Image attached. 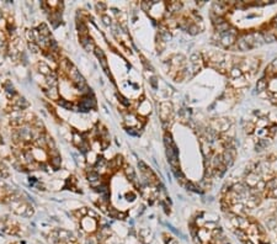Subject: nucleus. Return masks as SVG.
Wrapping results in <instances>:
<instances>
[{"instance_id": "3", "label": "nucleus", "mask_w": 277, "mask_h": 244, "mask_svg": "<svg viewBox=\"0 0 277 244\" xmlns=\"http://www.w3.org/2000/svg\"><path fill=\"white\" fill-rule=\"evenodd\" d=\"M276 30H277V28H276Z\"/></svg>"}, {"instance_id": "1", "label": "nucleus", "mask_w": 277, "mask_h": 244, "mask_svg": "<svg viewBox=\"0 0 277 244\" xmlns=\"http://www.w3.org/2000/svg\"><path fill=\"white\" fill-rule=\"evenodd\" d=\"M237 46H238V49L239 51H248L250 48V46L245 42V39L244 38H239L237 41Z\"/></svg>"}, {"instance_id": "2", "label": "nucleus", "mask_w": 277, "mask_h": 244, "mask_svg": "<svg viewBox=\"0 0 277 244\" xmlns=\"http://www.w3.org/2000/svg\"><path fill=\"white\" fill-rule=\"evenodd\" d=\"M256 89H258L259 91H265L266 89H267V80H265V79L258 80V84H256Z\"/></svg>"}]
</instances>
